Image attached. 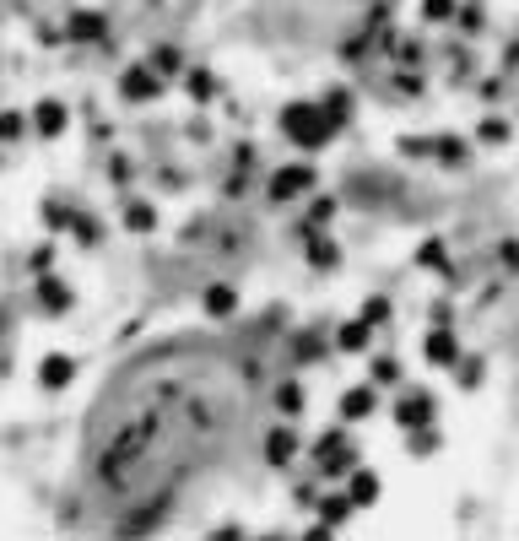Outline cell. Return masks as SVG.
<instances>
[{
	"label": "cell",
	"instance_id": "6da1fadb",
	"mask_svg": "<svg viewBox=\"0 0 519 541\" xmlns=\"http://www.w3.org/2000/svg\"><path fill=\"white\" fill-rule=\"evenodd\" d=\"M244 379L211 352H163L103 395L87 439V477L103 504L152 514L233 444Z\"/></svg>",
	"mask_w": 519,
	"mask_h": 541
},
{
	"label": "cell",
	"instance_id": "7a4b0ae2",
	"mask_svg": "<svg viewBox=\"0 0 519 541\" xmlns=\"http://www.w3.org/2000/svg\"><path fill=\"white\" fill-rule=\"evenodd\" d=\"M44 379H49V385H65V379H71V363H65V358H49V363H44Z\"/></svg>",
	"mask_w": 519,
	"mask_h": 541
},
{
	"label": "cell",
	"instance_id": "3957f363",
	"mask_svg": "<svg viewBox=\"0 0 519 541\" xmlns=\"http://www.w3.org/2000/svg\"><path fill=\"white\" fill-rule=\"evenodd\" d=\"M38 125H44V130H60V109H55V103H49V109H38Z\"/></svg>",
	"mask_w": 519,
	"mask_h": 541
}]
</instances>
